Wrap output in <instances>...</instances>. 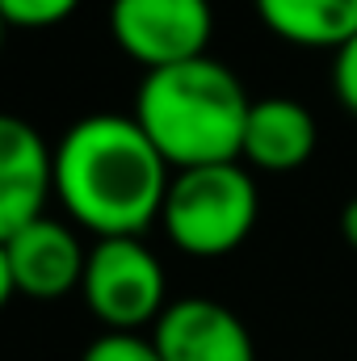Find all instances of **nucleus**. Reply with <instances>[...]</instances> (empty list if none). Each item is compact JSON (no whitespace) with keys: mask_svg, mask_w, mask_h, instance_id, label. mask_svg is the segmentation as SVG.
Returning <instances> with one entry per match:
<instances>
[{"mask_svg":"<svg viewBox=\"0 0 357 361\" xmlns=\"http://www.w3.org/2000/svg\"><path fill=\"white\" fill-rule=\"evenodd\" d=\"M80 294L105 332H143L169 307L164 265L139 235L97 240L89 248Z\"/></svg>","mask_w":357,"mask_h":361,"instance_id":"20e7f679","label":"nucleus"},{"mask_svg":"<svg viewBox=\"0 0 357 361\" xmlns=\"http://www.w3.org/2000/svg\"><path fill=\"white\" fill-rule=\"evenodd\" d=\"M4 252H8L17 294L38 298V302H51V298L80 290L85 265H89V248H85L80 231L63 219H51V214L25 223L13 240H4Z\"/></svg>","mask_w":357,"mask_h":361,"instance_id":"0eeeda50","label":"nucleus"},{"mask_svg":"<svg viewBox=\"0 0 357 361\" xmlns=\"http://www.w3.org/2000/svg\"><path fill=\"white\" fill-rule=\"evenodd\" d=\"M341 235H345V244L357 252V197H349L341 206Z\"/></svg>","mask_w":357,"mask_h":361,"instance_id":"4468645a","label":"nucleus"},{"mask_svg":"<svg viewBox=\"0 0 357 361\" xmlns=\"http://www.w3.org/2000/svg\"><path fill=\"white\" fill-rule=\"evenodd\" d=\"M80 361H160V353L143 332H101L97 341H89Z\"/></svg>","mask_w":357,"mask_h":361,"instance_id":"f8f14e48","label":"nucleus"},{"mask_svg":"<svg viewBox=\"0 0 357 361\" xmlns=\"http://www.w3.org/2000/svg\"><path fill=\"white\" fill-rule=\"evenodd\" d=\"M76 8L80 0H0V17L8 30H51Z\"/></svg>","mask_w":357,"mask_h":361,"instance_id":"9b49d317","label":"nucleus"},{"mask_svg":"<svg viewBox=\"0 0 357 361\" xmlns=\"http://www.w3.org/2000/svg\"><path fill=\"white\" fill-rule=\"evenodd\" d=\"M269 34L294 47H345L357 34V0H253Z\"/></svg>","mask_w":357,"mask_h":361,"instance_id":"9d476101","label":"nucleus"},{"mask_svg":"<svg viewBox=\"0 0 357 361\" xmlns=\"http://www.w3.org/2000/svg\"><path fill=\"white\" fill-rule=\"evenodd\" d=\"M261 214V193L244 160L231 164H206V169H181L169 180L160 227L185 257L214 261L236 252Z\"/></svg>","mask_w":357,"mask_h":361,"instance_id":"7ed1b4c3","label":"nucleus"},{"mask_svg":"<svg viewBox=\"0 0 357 361\" xmlns=\"http://www.w3.org/2000/svg\"><path fill=\"white\" fill-rule=\"evenodd\" d=\"M169 180V160L131 114H85L55 143V202L97 240L143 235L160 219Z\"/></svg>","mask_w":357,"mask_h":361,"instance_id":"f257e3e1","label":"nucleus"},{"mask_svg":"<svg viewBox=\"0 0 357 361\" xmlns=\"http://www.w3.org/2000/svg\"><path fill=\"white\" fill-rule=\"evenodd\" d=\"M109 34L147 72L202 59L214 34L210 0H109Z\"/></svg>","mask_w":357,"mask_h":361,"instance_id":"39448f33","label":"nucleus"},{"mask_svg":"<svg viewBox=\"0 0 357 361\" xmlns=\"http://www.w3.org/2000/svg\"><path fill=\"white\" fill-rule=\"evenodd\" d=\"M248 109L253 97L244 92L240 76L227 63L202 55L177 68L147 72L135 89L131 118L143 126L169 169L181 173L240 160Z\"/></svg>","mask_w":357,"mask_h":361,"instance_id":"f03ea898","label":"nucleus"},{"mask_svg":"<svg viewBox=\"0 0 357 361\" xmlns=\"http://www.w3.org/2000/svg\"><path fill=\"white\" fill-rule=\"evenodd\" d=\"M13 294H17V286H13V269H8V252H4V244H0V311L8 307Z\"/></svg>","mask_w":357,"mask_h":361,"instance_id":"2eb2a0df","label":"nucleus"},{"mask_svg":"<svg viewBox=\"0 0 357 361\" xmlns=\"http://www.w3.org/2000/svg\"><path fill=\"white\" fill-rule=\"evenodd\" d=\"M4 34H8V25H4V17H0V42H4Z\"/></svg>","mask_w":357,"mask_h":361,"instance_id":"dca6fc26","label":"nucleus"},{"mask_svg":"<svg viewBox=\"0 0 357 361\" xmlns=\"http://www.w3.org/2000/svg\"><path fill=\"white\" fill-rule=\"evenodd\" d=\"M332 92L337 101L357 118V34L332 51Z\"/></svg>","mask_w":357,"mask_h":361,"instance_id":"ddd939ff","label":"nucleus"},{"mask_svg":"<svg viewBox=\"0 0 357 361\" xmlns=\"http://www.w3.org/2000/svg\"><path fill=\"white\" fill-rule=\"evenodd\" d=\"M160 361H257L248 324L214 298H177L152 324Z\"/></svg>","mask_w":357,"mask_h":361,"instance_id":"6e6552de","label":"nucleus"},{"mask_svg":"<svg viewBox=\"0 0 357 361\" xmlns=\"http://www.w3.org/2000/svg\"><path fill=\"white\" fill-rule=\"evenodd\" d=\"M320 126L315 114L294 97H261L248 109L240 160L261 173H294L315 156Z\"/></svg>","mask_w":357,"mask_h":361,"instance_id":"1a4fd4ad","label":"nucleus"},{"mask_svg":"<svg viewBox=\"0 0 357 361\" xmlns=\"http://www.w3.org/2000/svg\"><path fill=\"white\" fill-rule=\"evenodd\" d=\"M55 197V147L17 114L0 109V244L47 214Z\"/></svg>","mask_w":357,"mask_h":361,"instance_id":"423d86ee","label":"nucleus"}]
</instances>
